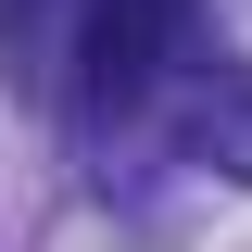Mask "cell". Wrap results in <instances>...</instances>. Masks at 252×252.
Returning <instances> with one entry per match:
<instances>
[{
  "label": "cell",
  "instance_id": "1",
  "mask_svg": "<svg viewBox=\"0 0 252 252\" xmlns=\"http://www.w3.org/2000/svg\"><path fill=\"white\" fill-rule=\"evenodd\" d=\"M177 51V0H89L76 26V114H139Z\"/></svg>",
  "mask_w": 252,
  "mask_h": 252
}]
</instances>
